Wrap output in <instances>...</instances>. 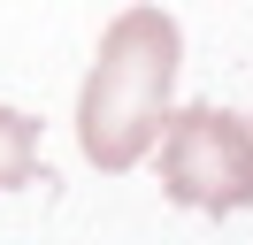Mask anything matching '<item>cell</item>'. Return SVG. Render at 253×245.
<instances>
[{
    "label": "cell",
    "mask_w": 253,
    "mask_h": 245,
    "mask_svg": "<svg viewBox=\"0 0 253 245\" xmlns=\"http://www.w3.org/2000/svg\"><path fill=\"white\" fill-rule=\"evenodd\" d=\"M176 61H184V31L161 8H123L100 31V54L77 92V146L92 168H138L154 153L161 122H169Z\"/></svg>",
    "instance_id": "6da1fadb"
},
{
    "label": "cell",
    "mask_w": 253,
    "mask_h": 245,
    "mask_svg": "<svg viewBox=\"0 0 253 245\" xmlns=\"http://www.w3.org/2000/svg\"><path fill=\"white\" fill-rule=\"evenodd\" d=\"M161 192L192 214H246L253 207V115L230 107H176L161 122Z\"/></svg>",
    "instance_id": "7a4b0ae2"
},
{
    "label": "cell",
    "mask_w": 253,
    "mask_h": 245,
    "mask_svg": "<svg viewBox=\"0 0 253 245\" xmlns=\"http://www.w3.org/2000/svg\"><path fill=\"white\" fill-rule=\"evenodd\" d=\"M16 184H46V161H39V122L23 107H0V192Z\"/></svg>",
    "instance_id": "3957f363"
}]
</instances>
